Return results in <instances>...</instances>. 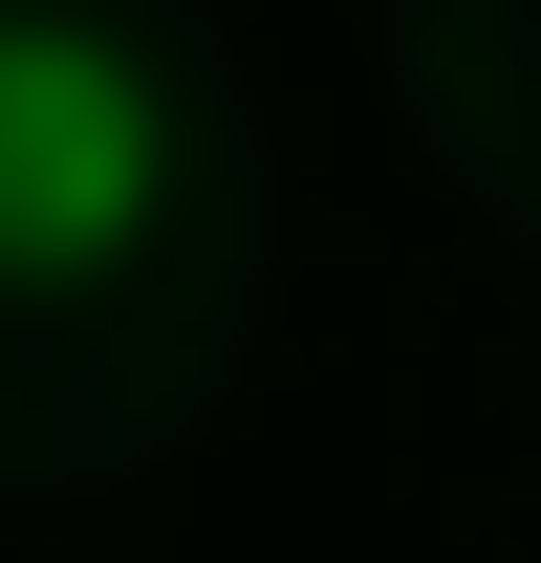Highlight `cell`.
Returning <instances> with one entry per match:
<instances>
[{
    "instance_id": "1",
    "label": "cell",
    "mask_w": 541,
    "mask_h": 563,
    "mask_svg": "<svg viewBox=\"0 0 541 563\" xmlns=\"http://www.w3.org/2000/svg\"><path fill=\"white\" fill-rule=\"evenodd\" d=\"M174 217V66L131 0H0V303H87Z\"/></svg>"
}]
</instances>
